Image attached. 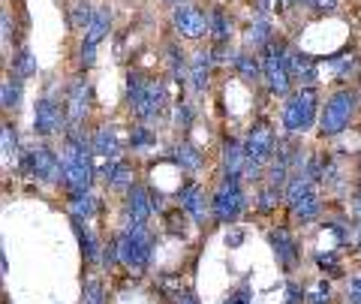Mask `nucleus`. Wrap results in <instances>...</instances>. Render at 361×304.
Returning a JSON list of instances; mask_svg holds the SVG:
<instances>
[{
    "label": "nucleus",
    "mask_w": 361,
    "mask_h": 304,
    "mask_svg": "<svg viewBox=\"0 0 361 304\" xmlns=\"http://www.w3.org/2000/svg\"><path fill=\"white\" fill-rule=\"evenodd\" d=\"M58 154L66 190L70 193H90V184H94V145H90V139H85L82 130H66V139Z\"/></svg>",
    "instance_id": "nucleus-1"
},
{
    "label": "nucleus",
    "mask_w": 361,
    "mask_h": 304,
    "mask_svg": "<svg viewBox=\"0 0 361 304\" xmlns=\"http://www.w3.org/2000/svg\"><path fill=\"white\" fill-rule=\"evenodd\" d=\"M127 99H130V109L142 121H157L163 115L166 103H169L166 82H160V78H145L139 73H130L127 75Z\"/></svg>",
    "instance_id": "nucleus-2"
},
{
    "label": "nucleus",
    "mask_w": 361,
    "mask_h": 304,
    "mask_svg": "<svg viewBox=\"0 0 361 304\" xmlns=\"http://www.w3.org/2000/svg\"><path fill=\"white\" fill-rule=\"evenodd\" d=\"M118 259L121 265H127L130 272H145L151 262V247L154 238L145 223H127V229L118 235Z\"/></svg>",
    "instance_id": "nucleus-3"
},
{
    "label": "nucleus",
    "mask_w": 361,
    "mask_h": 304,
    "mask_svg": "<svg viewBox=\"0 0 361 304\" xmlns=\"http://www.w3.org/2000/svg\"><path fill=\"white\" fill-rule=\"evenodd\" d=\"M21 172L37 178L39 184H58V181H63L61 154L45 148V145H33V148L21 154Z\"/></svg>",
    "instance_id": "nucleus-4"
},
{
    "label": "nucleus",
    "mask_w": 361,
    "mask_h": 304,
    "mask_svg": "<svg viewBox=\"0 0 361 304\" xmlns=\"http://www.w3.org/2000/svg\"><path fill=\"white\" fill-rule=\"evenodd\" d=\"M316 106H319V99H316L313 87H298L283 106V127L292 133V136L307 133L316 121Z\"/></svg>",
    "instance_id": "nucleus-5"
},
{
    "label": "nucleus",
    "mask_w": 361,
    "mask_h": 304,
    "mask_svg": "<svg viewBox=\"0 0 361 304\" xmlns=\"http://www.w3.org/2000/svg\"><path fill=\"white\" fill-rule=\"evenodd\" d=\"M244 148H247V157H250L244 178H250L253 181V178H259V169H262L265 163H271V157H274V151H277L274 130H271L265 121L253 123L250 133H247V139H244Z\"/></svg>",
    "instance_id": "nucleus-6"
},
{
    "label": "nucleus",
    "mask_w": 361,
    "mask_h": 304,
    "mask_svg": "<svg viewBox=\"0 0 361 304\" xmlns=\"http://www.w3.org/2000/svg\"><path fill=\"white\" fill-rule=\"evenodd\" d=\"M262 75L268 82V91L277 97H286L292 87V70H289V49L280 42H271L262 51Z\"/></svg>",
    "instance_id": "nucleus-7"
},
{
    "label": "nucleus",
    "mask_w": 361,
    "mask_h": 304,
    "mask_svg": "<svg viewBox=\"0 0 361 304\" xmlns=\"http://www.w3.org/2000/svg\"><path fill=\"white\" fill-rule=\"evenodd\" d=\"M244 208H247V196L241 190V178H223L217 193L211 199V211L217 217V223H223V226L226 223H235L244 214Z\"/></svg>",
    "instance_id": "nucleus-8"
},
{
    "label": "nucleus",
    "mask_w": 361,
    "mask_h": 304,
    "mask_svg": "<svg viewBox=\"0 0 361 304\" xmlns=\"http://www.w3.org/2000/svg\"><path fill=\"white\" fill-rule=\"evenodd\" d=\"M355 103L358 97L353 91H337L329 97V103L322 109V118H319V133L322 136H337L349 127V121L355 115Z\"/></svg>",
    "instance_id": "nucleus-9"
},
{
    "label": "nucleus",
    "mask_w": 361,
    "mask_h": 304,
    "mask_svg": "<svg viewBox=\"0 0 361 304\" xmlns=\"http://www.w3.org/2000/svg\"><path fill=\"white\" fill-rule=\"evenodd\" d=\"M63 127H70V121H66V106L54 97V91H49L45 97L37 99V109H33V133L42 139H49L54 133H61Z\"/></svg>",
    "instance_id": "nucleus-10"
},
{
    "label": "nucleus",
    "mask_w": 361,
    "mask_h": 304,
    "mask_svg": "<svg viewBox=\"0 0 361 304\" xmlns=\"http://www.w3.org/2000/svg\"><path fill=\"white\" fill-rule=\"evenodd\" d=\"M66 121H70V130H78L87 118L90 111V85L85 82V78H73L70 87H66Z\"/></svg>",
    "instance_id": "nucleus-11"
},
{
    "label": "nucleus",
    "mask_w": 361,
    "mask_h": 304,
    "mask_svg": "<svg viewBox=\"0 0 361 304\" xmlns=\"http://www.w3.org/2000/svg\"><path fill=\"white\" fill-rule=\"evenodd\" d=\"M111 28V13L109 6H99L94 9V18L85 30V46H82V66H94V58H97V46L106 39V33Z\"/></svg>",
    "instance_id": "nucleus-12"
},
{
    "label": "nucleus",
    "mask_w": 361,
    "mask_h": 304,
    "mask_svg": "<svg viewBox=\"0 0 361 304\" xmlns=\"http://www.w3.org/2000/svg\"><path fill=\"white\" fill-rule=\"evenodd\" d=\"M172 25H175V30H178L184 39H202L205 33H211L208 16H205V13H199L196 6H187V4L175 9Z\"/></svg>",
    "instance_id": "nucleus-13"
},
{
    "label": "nucleus",
    "mask_w": 361,
    "mask_h": 304,
    "mask_svg": "<svg viewBox=\"0 0 361 304\" xmlns=\"http://www.w3.org/2000/svg\"><path fill=\"white\" fill-rule=\"evenodd\" d=\"M289 70H292V82H298V87H316V82H319L316 61L298 49H289Z\"/></svg>",
    "instance_id": "nucleus-14"
},
{
    "label": "nucleus",
    "mask_w": 361,
    "mask_h": 304,
    "mask_svg": "<svg viewBox=\"0 0 361 304\" xmlns=\"http://www.w3.org/2000/svg\"><path fill=\"white\" fill-rule=\"evenodd\" d=\"M151 211H154V196L142 184H133L127 190V217H130V223H148Z\"/></svg>",
    "instance_id": "nucleus-15"
},
{
    "label": "nucleus",
    "mask_w": 361,
    "mask_h": 304,
    "mask_svg": "<svg viewBox=\"0 0 361 304\" xmlns=\"http://www.w3.org/2000/svg\"><path fill=\"white\" fill-rule=\"evenodd\" d=\"M90 145H94V157H103V160H121V136H118V127H99L94 130V139H90Z\"/></svg>",
    "instance_id": "nucleus-16"
},
{
    "label": "nucleus",
    "mask_w": 361,
    "mask_h": 304,
    "mask_svg": "<svg viewBox=\"0 0 361 304\" xmlns=\"http://www.w3.org/2000/svg\"><path fill=\"white\" fill-rule=\"evenodd\" d=\"M268 241H271V247H274V256H277V262L283 265V268H292V265L298 262L301 250H298L295 238H292L286 229H271L268 232Z\"/></svg>",
    "instance_id": "nucleus-17"
},
{
    "label": "nucleus",
    "mask_w": 361,
    "mask_h": 304,
    "mask_svg": "<svg viewBox=\"0 0 361 304\" xmlns=\"http://www.w3.org/2000/svg\"><path fill=\"white\" fill-rule=\"evenodd\" d=\"M178 202H180V211H187L196 223H205L208 217V205H205V193H202L199 184H184L178 190Z\"/></svg>",
    "instance_id": "nucleus-18"
},
{
    "label": "nucleus",
    "mask_w": 361,
    "mask_h": 304,
    "mask_svg": "<svg viewBox=\"0 0 361 304\" xmlns=\"http://www.w3.org/2000/svg\"><path fill=\"white\" fill-rule=\"evenodd\" d=\"M247 163H250V157H247L244 142H235L232 139V142L223 145V169H226V178H244Z\"/></svg>",
    "instance_id": "nucleus-19"
},
{
    "label": "nucleus",
    "mask_w": 361,
    "mask_h": 304,
    "mask_svg": "<svg viewBox=\"0 0 361 304\" xmlns=\"http://www.w3.org/2000/svg\"><path fill=\"white\" fill-rule=\"evenodd\" d=\"M211 61H214V51L205 49V51H196L193 58H190V87H193L196 94H205L208 87V73H211Z\"/></svg>",
    "instance_id": "nucleus-20"
},
{
    "label": "nucleus",
    "mask_w": 361,
    "mask_h": 304,
    "mask_svg": "<svg viewBox=\"0 0 361 304\" xmlns=\"http://www.w3.org/2000/svg\"><path fill=\"white\" fill-rule=\"evenodd\" d=\"M103 178H106V184L111 190H130L133 187V169L123 157L121 160H106L103 163Z\"/></svg>",
    "instance_id": "nucleus-21"
},
{
    "label": "nucleus",
    "mask_w": 361,
    "mask_h": 304,
    "mask_svg": "<svg viewBox=\"0 0 361 304\" xmlns=\"http://www.w3.org/2000/svg\"><path fill=\"white\" fill-rule=\"evenodd\" d=\"M172 163L180 169V172H199L202 163H205V157L199 154L196 145H190V142H180L178 148L172 151Z\"/></svg>",
    "instance_id": "nucleus-22"
},
{
    "label": "nucleus",
    "mask_w": 361,
    "mask_h": 304,
    "mask_svg": "<svg viewBox=\"0 0 361 304\" xmlns=\"http://www.w3.org/2000/svg\"><path fill=\"white\" fill-rule=\"evenodd\" d=\"M73 232H75V238H78V247H82V256L87 259V262H97V259H99V244L94 238V232H90L87 220L73 217Z\"/></svg>",
    "instance_id": "nucleus-23"
},
{
    "label": "nucleus",
    "mask_w": 361,
    "mask_h": 304,
    "mask_svg": "<svg viewBox=\"0 0 361 304\" xmlns=\"http://www.w3.org/2000/svg\"><path fill=\"white\" fill-rule=\"evenodd\" d=\"M247 49H253V51H265L271 42H274V37H271V25H268V18H256L250 28H247Z\"/></svg>",
    "instance_id": "nucleus-24"
},
{
    "label": "nucleus",
    "mask_w": 361,
    "mask_h": 304,
    "mask_svg": "<svg viewBox=\"0 0 361 304\" xmlns=\"http://www.w3.org/2000/svg\"><path fill=\"white\" fill-rule=\"evenodd\" d=\"M70 214L73 217H78V220H90L97 214V199H94V193H70Z\"/></svg>",
    "instance_id": "nucleus-25"
},
{
    "label": "nucleus",
    "mask_w": 361,
    "mask_h": 304,
    "mask_svg": "<svg viewBox=\"0 0 361 304\" xmlns=\"http://www.w3.org/2000/svg\"><path fill=\"white\" fill-rule=\"evenodd\" d=\"M21 91H25V82L18 75H9L4 85H0V106L4 109H18L21 106Z\"/></svg>",
    "instance_id": "nucleus-26"
},
{
    "label": "nucleus",
    "mask_w": 361,
    "mask_h": 304,
    "mask_svg": "<svg viewBox=\"0 0 361 304\" xmlns=\"http://www.w3.org/2000/svg\"><path fill=\"white\" fill-rule=\"evenodd\" d=\"M235 70H238V75L244 78V82H259V75H262V66H259V61L253 58L250 51H241L232 58Z\"/></svg>",
    "instance_id": "nucleus-27"
},
{
    "label": "nucleus",
    "mask_w": 361,
    "mask_h": 304,
    "mask_svg": "<svg viewBox=\"0 0 361 304\" xmlns=\"http://www.w3.org/2000/svg\"><path fill=\"white\" fill-rule=\"evenodd\" d=\"M0 148H4V163H18L21 160V148H18V136L13 123H4V133H0Z\"/></svg>",
    "instance_id": "nucleus-28"
},
{
    "label": "nucleus",
    "mask_w": 361,
    "mask_h": 304,
    "mask_svg": "<svg viewBox=\"0 0 361 304\" xmlns=\"http://www.w3.org/2000/svg\"><path fill=\"white\" fill-rule=\"evenodd\" d=\"M208 25H211V37L217 42H229L232 37V21L226 18L223 9H211L208 13Z\"/></svg>",
    "instance_id": "nucleus-29"
},
{
    "label": "nucleus",
    "mask_w": 361,
    "mask_h": 304,
    "mask_svg": "<svg viewBox=\"0 0 361 304\" xmlns=\"http://www.w3.org/2000/svg\"><path fill=\"white\" fill-rule=\"evenodd\" d=\"M130 145L135 151L151 148V145H157V133L151 127H145V123H135V127L130 130Z\"/></svg>",
    "instance_id": "nucleus-30"
},
{
    "label": "nucleus",
    "mask_w": 361,
    "mask_h": 304,
    "mask_svg": "<svg viewBox=\"0 0 361 304\" xmlns=\"http://www.w3.org/2000/svg\"><path fill=\"white\" fill-rule=\"evenodd\" d=\"M13 75H18V78L37 75V58H33L30 51H18V58H13Z\"/></svg>",
    "instance_id": "nucleus-31"
},
{
    "label": "nucleus",
    "mask_w": 361,
    "mask_h": 304,
    "mask_svg": "<svg viewBox=\"0 0 361 304\" xmlns=\"http://www.w3.org/2000/svg\"><path fill=\"white\" fill-rule=\"evenodd\" d=\"M90 18H94V9L87 6V0H82V4H75V6L70 9V25L78 28V30H87Z\"/></svg>",
    "instance_id": "nucleus-32"
},
{
    "label": "nucleus",
    "mask_w": 361,
    "mask_h": 304,
    "mask_svg": "<svg viewBox=\"0 0 361 304\" xmlns=\"http://www.w3.org/2000/svg\"><path fill=\"white\" fill-rule=\"evenodd\" d=\"M166 54H169V70H172V75H175V78H180V75L187 73L184 51H180L178 46H169V49H166Z\"/></svg>",
    "instance_id": "nucleus-33"
},
{
    "label": "nucleus",
    "mask_w": 361,
    "mask_h": 304,
    "mask_svg": "<svg viewBox=\"0 0 361 304\" xmlns=\"http://www.w3.org/2000/svg\"><path fill=\"white\" fill-rule=\"evenodd\" d=\"M82 304H103V286L97 280H87L85 284V301Z\"/></svg>",
    "instance_id": "nucleus-34"
},
{
    "label": "nucleus",
    "mask_w": 361,
    "mask_h": 304,
    "mask_svg": "<svg viewBox=\"0 0 361 304\" xmlns=\"http://www.w3.org/2000/svg\"><path fill=\"white\" fill-rule=\"evenodd\" d=\"M329 298H331V286L322 280V284H316V289L307 296V304H329Z\"/></svg>",
    "instance_id": "nucleus-35"
},
{
    "label": "nucleus",
    "mask_w": 361,
    "mask_h": 304,
    "mask_svg": "<svg viewBox=\"0 0 361 304\" xmlns=\"http://www.w3.org/2000/svg\"><path fill=\"white\" fill-rule=\"evenodd\" d=\"M277 199H280V190L277 187H268V190H262V196H259V208L271 211V208L277 205Z\"/></svg>",
    "instance_id": "nucleus-36"
},
{
    "label": "nucleus",
    "mask_w": 361,
    "mask_h": 304,
    "mask_svg": "<svg viewBox=\"0 0 361 304\" xmlns=\"http://www.w3.org/2000/svg\"><path fill=\"white\" fill-rule=\"evenodd\" d=\"M307 9H313V13H334L337 9V0H301Z\"/></svg>",
    "instance_id": "nucleus-37"
},
{
    "label": "nucleus",
    "mask_w": 361,
    "mask_h": 304,
    "mask_svg": "<svg viewBox=\"0 0 361 304\" xmlns=\"http://www.w3.org/2000/svg\"><path fill=\"white\" fill-rule=\"evenodd\" d=\"M175 121L180 123V127H190V121H193V109H190V103L175 106Z\"/></svg>",
    "instance_id": "nucleus-38"
},
{
    "label": "nucleus",
    "mask_w": 361,
    "mask_h": 304,
    "mask_svg": "<svg viewBox=\"0 0 361 304\" xmlns=\"http://www.w3.org/2000/svg\"><path fill=\"white\" fill-rule=\"evenodd\" d=\"M346 296H349V301H353V304H361V274L349 280V286H346Z\"/></svg>",
    "instance_id": "nucleus-39"
},
{
    "label": "nucleus",
    "mask_w": 361,
    "mask_h": 304,
    "mask_svg": "<svg viewBox=\"0 0 361 304\" xmlns=\"http://www.w3.org/2000/svg\"><path fill=\"white\" fill-rule=\"evenodd\" d=\"M223 304H250V289L241 286L238 292H232V296H226Z\"/></svg>",
    "instance_id": "nucleus-40"
},
{
    "label": "nucleus",
    "mask_w": 361,
    "mask_h": 304,
    "mask_svg": "<svg viewBox=\"0 0 361 304\" xmlns=\"http://www.w3.org/2000/svg\"><path fill=\"white\" fill-rule=\"evenodd\" d=\"M316 262H319L322 268H329V272H334V268H337V253H334V250L319 253V256H316Z\"/></svg>",
    "instance_id": "nucleus-41"
},
{
    "label": "nucleus",
    "mask_w": 361,
    "mask_h": 304,
    "mask_svg": "<svg viewBox=\"0 0 361 304\" xmlns=\"http://www.w3.org/2000/svg\"><path fill=\"white\" fill-rule=\"evenodd\" d=\"M304 298H307V296H301L298 286H289V301L286 304H304Z\"/></svg>",
    "instance_id": "nucleus-42"
},
{
    "label": "nucleus",
    "mask_w": 361,
    "mask_h": 304,
    "mask_svg": "<svg viewBox=\"0 0 361 304\" xmlns=\"http://www.w3.org/2000/svg\"><path fill=\"white\" fill-rule=\"evenodd\" d=\"M13 37V28H9V13H4V42H9Z\"/></svg>",
    "instance_id": "nucleus-43"
},
{
    "label": "nucleus",
    "mask_w": 361,
    "mask_h": 304,
    "mask_svg": "<svg viewBox=\"0 0 361 304\" xmlns=\"http://www.w3.org/2000/svg\"><path fill=\"white\" fill-rule=\"evenodd\" d=\"M241 238H244L241 232H232V235H226V244H229V247H235V244H241Z\"/></svg>",
    "instance_id": "nucleus-44"
},
{
    "label": "nucleus",
    "mask_w": 361,
    "mask_h": 304,
    "mask_svg": "<svg viewBox=\"0 0 361 304\" xmlns=\"http://www.w3.org/2000/svg\"><path fill=\"white\" fill-rule=\"evenodd\" d=\"M180 304H199L193 296H184V298H180Z\"/></svg>",
    "instance_id": "nucleus-45"
},
{
    "label": "nucleus",
    "mask_w": 361,
    "mask_h": 304,
    "mask_svg": "<svg viewBox=\"0 0 361 304\" xmlns=\"http://www.w3.org/2000/svg\"><path fill=\"white\" fill-rule=\"evenodd\" d=\"M286 4H298V0H280V6H286Z\"/></svg>",
    "instance_id": "nucleus-46"
},
{
    "label": "nucleus",
    "mask_w": 361,
    "mask_h": 304,
    "mask_svg": "<svg viewBox=\"0 0 361 304\" xmlns=\"http://www.w3.org/2000/svg\"><path fill=\"white\" fill-rule=\"evenodd\" d=\"M172 4H178V6H184V4H187V0H172Z\"/></svg>",
    "instance_id": "nucleus-47"
}]
</instances>
